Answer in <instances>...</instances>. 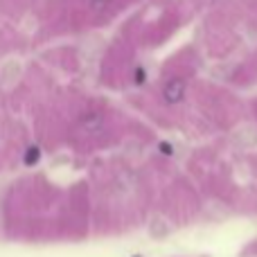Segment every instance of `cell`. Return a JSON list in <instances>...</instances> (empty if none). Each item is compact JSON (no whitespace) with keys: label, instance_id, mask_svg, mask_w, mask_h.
<instances>
[{"label":"cell","instance_id":"1","mask_svg":"<svg viewBox=\"0 0 257 257\" xmlns=\"http://www.w3.org/2000/svg\"><path fill=\"white\" fill-rule=\"evenodd\" d=\"M163 95H165V102L167 104H178L185 95V81L183 79H169L163 88Z\"/></svg>","mask_w":257,"mask_h":257},{"label":"cell","instance_id":"3","mask_svg":"<svg viewBox=\"0 0 257 257\" xmlns=\"http://www.w3.org/2000/svg\"><path fill=\"white\" fill-rule=\"evenodd\" d=\"M88 5L93 9H97V12H102V9H106L111 5V0H88Z\"/></svg>","mask_w":257,"mask_h":257},{"label":"cell","instance_id":"4","mask_svg":"<svg viewBox=\"0 0 257 257\" xmlns=\"http://www.w3.org/2000/svg\"><path fill=\"white\" fill-rule=\"evenodd\" d=\"M133 79H136V84L140 86V84H145V79H147V72H145V68H136V75H133Z\"/></svg>","mask_w":257,"mask_h":257},{"label":"cell","instance_id":"5","mask_svg":"<svg viewBox=\"0 0 257 257\" xmlns=\"http://www.w3.org/2000/svg\"><path fill=\"white\" fill-rule=\"evenodd\" d=\"M160 151H163V154H172V149H169V145H160Z\"/></svg>","mask_w":257,"mask_h":257},{"label":"cell","instance_id":"2","mask_svg":"<svg viewBox=\"0 0 257 257\" xmlns=\"http://www.w3.org/2000/svg\"><path fill=\"white\" fill-rule=\"evenodd\" d=\"M41 158V149L39 147H30V149L25 151V165H36Z\"/></svg>","mask_w":257,"mask_h":257}]
</instances>
